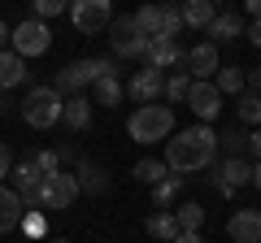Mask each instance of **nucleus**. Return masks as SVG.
Masks as SVG:
<instances>
[{
    "instance_id": "obj_34",
    "label": "nucleus",
    "mask_w": 261,
    "mask_h": 243,
    "mask_svg": "<svg viewBox=\"0 0 261 243\" xmlns=\"http://www.w3.org/2000/svg\"><path fill=\"white\" fill-rule=\"evenodd\" d=\"M31 165L39 169V178H48V174H57V169H61V161H57L53 148H44V152H35V157H31Z\"/></svg>"
},
{
    "instance_id": "obj_44",
    "label": "nucleus",
    "mask_w": 261,
    "mask_h": 243,
    "mask_svg": "<svg viewBox=\"0 0 261 243\" xmlns=\"http://www.w3.org/2000/svg\"><path fill=\"white\" fill-rule=\"evenodd\" d=\"M48 243H70V239H48Z\"/></svg>"
},
{
    "instance_id": "obj_20",
    "label": "nucleus",
    "mask_w": 261,
    "mask_h": 243,
    "mask_svg": "<svg viewBox=\"0 0 261 243\" xmlns=\"http://www.w3.org/2000/svg\"><path fill=\"white\" fill-rule=\"evenodd\" d=\"M178 13H183V26L192 31H209V22L218 18V9L209 0H187V5H178Z\"/></svg>"
},
{
    "instance_id": "obj_9",
    "label": "nucleus",
    "mask_w": 261,
    "mask_h": 243,
    "mask_svg": "<svg viewBox=\"0 0 261 243\" xmlns=\"http://www.w3.org/2000/svg\"><path fill=\"white\" fill-rule=\"evenodd\" d=\"M74 200H79V183L65 169H57V174H48L39 183V208H70Z\"/></svg>"
},
{
    "instance_id": "obj_40",
    "label": "nucleus",
    "mask_w": 261,
    "mask_h": 243,
    "mask_svg": "<svg viewBox=\"0 0 261 243\" xmlns=\"http://www.w3.org/2000/svg\"><path fill=\"white\" fill-rule=\"evenodd\" d=\"M248 187L261 191V161H252V178H248Z\"/></svg>"
},
{
    "instance_id": "obj_37",
    "label": "nucleus",
    "mask_w": 261,
    "mask_h": 243,
    "mask_svg": "<svg viewBox=\"0 0 261 243\" xmlns=\"http://www.w3.org/2000/svg\"><path fill=\"white\" fill-rule=\"evenodd\" d=\"M248 152H252V161H261V126L248 131Z\"/></svg>"
},
{
    "instance_id": "obj_2",
    "label": "nucleus",
    "mask_w": 261,
    "mask_h": 243,
    "mask_svg": "<svg viewBox=\"0 0 261 243\" xmlns=\"http://www.w3.org/2000/svg\"><path fill=\"white\" fill-rule=\"evenodd\" d=\"M105 74H118L109 56H83V61H70L65 70H57V78H53L48 87L65 100V96H83L87 87H96Z\"/></svg>"
},
{
    "instance_id": "obj_42",
    "label": "nucleus",
    "mask_w": 261,
    "mask_h": 243,
    "mask_svg": "<svg viewBox=\"0 0 261 243\" xmlns=\"http://www.w3.org/2000/svg\"><path fill=\"white\" fill-rule=\"evenodd\" d=\"M5 48H9V22L0 18V52H5Z\"/></svg>"
},
{
    "instance_id": "obj_4",
    "label": "nucleus",
    "mask_w": 261,
    "mask_h": 243,
    "mask_svg": "<svg viewBox=\"0 0 261 243\" xmlns=\"http://www.w3.org/2000/svg\"><path fill=\"white\" fill-rule=\"evenodd\" d=\"M61 104L65 100L53 92V87H31V92L22 96V122L35 126V131H48V126L61 122Z\"/></svg>"
},
{
    "instance_id": "obj_6",
    "label": "nucleus",
    "mask_w": 261,
    "mask_h": 243,
    "mask_svg": "<svg viewBox=\"0 0 261 243\" xmlns=\"http://www.w3.org/2000/svg\"><path fill=\"white\" fill-rule=\"evenodd\" d=\"M48 48H53V31H48V22H18V26L9 31V52H18L22 61H31V56H44Z\"/></svg>"
},
{
    "instance_id": "obj_5",
    "label": "nucleus",
    "mask_w": 261,
    "mask_h": 243,
    "mask_svg": "<svg viewBox=\"0 0 261 243\" xmlns=\"http://www.w3.org/2000/svg\"><path fill=\"white\" fill-rule=\"evenodd\" d=\"M105 35H109L113 56H118V61H144V52H148V44H152V39H144L140 31H135L130 13H113V22H109Z\"/></svg>"
},
{
    "instance_id": "obj_10",
    "label": "nucleus",
    "mask_w": 261,
    "mask_h": 243,
    "mask_svg": "<svg viewBox=\"0 0 261 243\" xmlns=\"http://www.w3.org/2000/svg\"><path fill=\"white\" fill-rule=\"evenodd\" d=\"M218 66H222V61H218V48L209 44H196V48H187L183 52V74L192 78V83H214V74H218Z\"/></svg>"
},
{
    "instance_id": "obj_13",
    "label": "nucleus",
    "mask_w": 261,
    "mask_h": 243,
    "mask_svg": "<svg viewBox=\"0 0 261 243\" xmlns=\"http://www.w3.org/2000/svg\"><path fill=\"white\" fill-rule=\"evenodd\" d=\"M74 183H79V196H105L109 191V174L87 157L74 161Z\"/></svg>"
},
{
    "instance_id": "obj_32",
    "label": "nucleus",
    "mask_w": 261,
    "mask_h": 243,
    "mask_svg": "<svg viewBox=\"0 0 261 243\" xmlns=\"http://www.w3.org/2000/svg\"><path fill=\"white\" fill-rule=\"evenodd\" d=\"M18 234H27V239H48V217H44V208L22 217V230H18Z\"/></svg>"
},
{
    "instance_id": "obj_41",
    "label": "nucleus",
    "mask_w": 261,
    "mask_h": 243,
    "mask_svg": "<svg viewBox=\"0 0 261 243\" xmlns=\"http://www.w3.org/2000/svg\"><path fill=\"white\" fill-rule=\"evenodd\" d=\"M174 243H205V234H192V230H183V234H178Z\"/></svg>"
},
{
    "instance_id": "obj_21",
    "label": "nucleus",
    "mask_w": 261,
    "mask_h": 243,
    "mask_svg": "<svg viewBox=\"0 0 261 243\" xmlns=\"http://www.w3.org/2000/svg\"><path fill=\"white\" fill-rule=\"evenodd\" d=\"M235 117H240L244 131H257V126H261V96H257V92L235 96Z\"/></svg>"
},
{
    "instance_id": "obj_43",
    "label": "nucleus",
    "mask_w": 261,
    "mask_h": 243,
    "mask_svg": "<svg viewBox=\"0 0 261 243\" xmlns=\"http://www.w3.org/2000/svg\"><path fill=\"white\" fill-rule=\"evenodd\" d=\"M9 104H13V100H9V92H0V117L9 113Z\"/></svg>"
},
{
    "instance_id": "obj_12",
    "label": "nucleus",
    "mask_w": 261,
    "mask_h": 243,
    "mask_svg": "<svg viewBox=\"0 0 261 243\" xmlns=\"http://www.w3.org/2000/svg\"><path fill=\"white\" fill-rule=\"evenodd\" d=\"M187 109L200 117V126H209V122L222 113V96H218L214 83H192V92H187Z\"/></svg>"
},
{
    "instance_id": "obj_25",
    "label": "nucleus",
    "mask_w": 261,
    "mask_h": 243,
    "mask_svg": "<svg viewBox=\"0 0 261 243\" xmlns=\"http://www.w3.org/2000/svg\"><path fill=\"white\" fill-rule=\"evenodd\" d=\"M214 87L218 96H244V66H218Z\"/></svg>"
},
{
    "instance_id": "obj_17",
    "label": "nucleus",
    "mask_w": 261,
    "mask_h": 243,
    "mask_svg": "<svg viewBox=\"0 0 261 243\" xmlns=\"http://www.w3.org/2000/svg\"><path fill=\"white\" fill-rule=\"evenodd\" d=\"M92 113H96V104L87 100V96H65V104H61V122H65L74 135L92 126Z\"/></svg>"
},
{
    "instance_id": "obj_36",
    "label": "nucleus",
    "mask_w": 261,
    "mask_h": 243,
    "mask_svg": "<svg viewBox=\"0 0 261 243\" xmlns=\"http://www.w3.org/2000/svg\"><path fill=\"white\" fill-rule=\"evenodd\" d=\"M57 161H61V165H65V161H79V148H74V143H57Z\"/></svg>"
},
{
    "instance_id": "obj_35",
    "label": "nucleus",
    "mask_w": 261,
    "mask_h": 243,
    "mask_svg": "<svg viewBox=\"0 0 261 243\" xmlns=\"http://www.w3.org/2000/svg\"><path fill=\"white\" fill-rule=\"evenodd\" d=\"M13 165H18V161H13V148H9V143H0V183H9Z\"/></svg>"
},
{
    "instance_id": "obj_38",
    "label": "nucleus",
    "mask_w": 261,
    "mask_h": 243,
    "mask_svg": "<svg viewBox=\"0 0 261 243\" xmlns=\"http://www.w3.org/2000/svg\"><path fill=\"white\" fill-rule=\"evenodd\" d=\"M244 35L252 39V48H261V22H252V26H244Z\"/></svg>"
},
{
    "instance_id": "obj_18",
    "label": "nucleus",
    "mask_w": 261,
    "mask_h": 243,
    "mask_svg": "<svg viewBox=\"0 0 261 243\" xmlns=\"http://www.w3.org/2000/svg\"><path fill=\"white\" fill-rule=\"evenodd\" d=\"M205 35H209V44H214V48H218V44H231V39H240V35H244V13H231V9L218 13V18L209 22Z\"/></svg>"
},
{
    "instance_id": "obj_22",
    "label": "nucleus",
    "mask_w": 261,
    "mask_h": 243,
    "mask_svg": "<svg viewBox=\"0 0 261 243\" xmlns=\"http://www.w3.org/2000/svg\"><path fill=\"white\" fill-rule=\"evenodd\" d=\"M183 183H187V178L166 174V178L157 183V187H152V204H157L161 213H170V208H174V200H178V191H183Z\"/></svg>"
},
{
    "instance_id": "obj_26",
    "label": "nucleus",
    "mask_w": 261,
    "mask_h": 243,
    "mask_svg": "<svg viewBox=\"0 0 261 243\" xmlns=\"http://www.w3.org/2000/svg\"><path fill=\"white\" fill-rule=\"evenodd\" d=\"M130 22H135V31H140L144 39H157V31H161V5H144V9H135Z\"/></svg>"
},
{
    "instance_id": "obj_31",
    "label": "nucleus",
    "mask_w": 261,
    "mask_h": 243,
    "mask_svg": "<svg viewBox=\"0 0 261 243\" xmlns=\"http://www.w3.org/2000/svg\"><path fill=\"white\" fill-rule=\"evenodd\" d=\"M178 31H183V13H178V5H161V31H157V39H170V44H174Z\"/></svg>"
},
{
    "instance_id": "obj_27",
    "label": "nucleus",
    "mask_w": 261,
    "mask_h": 243,
    "mask_svg": "<svg viewBox=\"0 0 261 243\" xmlns=\"http://www.w3.org/2000/svg\"><path fill=\"white\" fill-rule=\"evenodd\" d=\"M148 234H152V239H161V243H174L178 234H183V230H178V222H174V208H170V213H152L148 217Z\"/></svg>"
},
{
    "instance_id": "obj_39",
    "label": "nucleus",
    "mask_w": 261,
    "mask_h": 243,
    "mask_svg": "<svg viewBox=\"0 0 261 243\" xmlns=\"http://www.w3.org/2000/svg\"><path fill=\"white\" fill-rule=\"evenodd\" d=\"M244 13H248L252 22H261V0H248V5H244Z\"/></svg>"
},
{
    "instance_id": "obj_24",
    "label": "nucleus",
    "mask_w": 261,
    "mask_h": 243,
    "mask_svg": "<svg viewBox=\"0 0 261 243\" xmlns=\"http://www.w3.org/2000/svg\"><path fill=\"white\" fill-rule=\"evenodd\" d=\"M122 96H126V87L118 83V74H105L100 83L92 87V96H87V100H92V104H105V109H113V104H118Z\"/></svg>"
},
{
    "instance_id": "obj_3",
    "label": "nucleus",
    "mask_w": 261,
    "mask_h": 243,
    "mask_svg": "<svg viewBox=\"0 0 261 243\" xmlns=\"http://www.w3.org/2000/svg\"><path fill=\"white\" fill-rule=\"evenodd\" d=\"M126 135L135 143H166L174 135V109L170 104H140L126 117Z\"/></svg>"
},
{
    "instance_id": "obj_28",
    "label": "nucleus",
    "mask_w": 261,
    "mask_h": 243,
    "mask_svg": "<svg viewBox=\"0 0 261 243\" xmlns=\"http://www.w3.org/2000/svg\"><path fill=\"white\" fill-rule=\"evenodd\" d=\"M174 222H178V230L200 234V226H205V208L196 204V200H187V204H174Z\"/></svg>"
},
{
    "instance_id": "obj_19",
    "label": "nucleus",
    "mask_w": 261,
    "mask_h": 243,
    "mask_svg": "<svg viewBox=\"0 0 261 243\" xmlns=\"http://www.w3.org/2000/svg\"><path fill=\"white\" fill-rule=\"evenodd\" d=\"M31 78V70H27V61H22L18 52H0V92H13V87H22Z\"/></svg>"
},
{
    "instance_id": "obj_15",
    "label": "nucleus",
    "mask_w": 261,
    "mask_h": 243,
    "mask_svg": "<svg viewBox=\"0 0 261 243\" xmlns=\"http://www.w3.org/2000/svg\"><path fill=\"white\" fill-rule=\"evenodd\" d=\"M22 217H27V208H22L18 191H13L9 183H0V234H18Z\"/></svg>"
},
{
    "instance_id": "obj_29",
    "label": "nucleus",
    "mask_w": 261,
    "mask_h": 243,
    "mask_svg": "<svg viewBox=\"0 0 261 243\" xmlns=\"http://www.w3.org/2000/svg\"><path fill=\"white\" fill-rule=\"evenodd\" d=\"M130 174L140 178V183H148V187H157V183L170 174V169H166V161H152V157H144V161H135V169H130Z\"/></svg>"
},
{
    "instance_id": "obj_30",
    "label": "nucleus",
    "mask_w": 261,
    "mask_h": 243,
    "mask_svg": "<svg viewBox=\"0 0 261 243\" xmlns=\"http://www.w3.org/2000/svg\"><path fill=\"white\" fill-rule=\"evenodd\" d=\"M187 92H192V78H187L183 70H174V74H166V92H161V96H166L170 104H183V100H187Z\"/></svg>"
},
{
    "instance_id": "obj_14",
    "label": "nucleus",
    "mask_w": 261,
    "mask_h": 243,
    "mask_svg": "<svg viewBox=\"0 0 261 243\" xmlns=\"http://www.w3.org/2000/svg\"><path fill=\"white\" fill-rule=\"evenodd\" d=\"M144 66L148 70H183V48L178 44H170V39H152L148 44V52H144Z\"/></svg>"
},
{
    "instance_id": "obj_8",
    "label": "nucleus",
    "mask_w": 261,
    "mask_h": 243,
    "mask_svg": "<svg viewBox=\"0 0 261 243\" xmlns=\"http://www.w3.org/2000/svg\"><path fill=\"white\" fill-rule=\"evenodd\" d=\"M248 178H252V161L248 157H222L214 165V187H218V196H226V200H235V191L248 187Z\"/></svg>"
},
{
    "instance_id": "obj_23",
    "label": "nucleus",
    "mask_w": 261,
    "mask_h": 243,
    "mask_svg": "<svg viewBox=\"0 0 261 243\" xmlns=\"http://www.w3.org/2000/svg\"><path fill=\"white\" fill-rule=\"evenodd\" d=\"M218 152L222 157H244L248 152V131L244 126H222L218 131Z\"/></svg>"
},
{
    "instance_id": "obj_33",
    "label": "nucleus",
    "mask_w": 261,
    "mask_h": 243,
    "mask_svg": "<svg viewBox=\"0 0 261 243\" xmlns=\"http://www.w3.org/2000/svg\"><path fill=\"white\" fill-rule=\"evenodd\" d=\"M65 9H70L65 0H35V5H31V18H35V22H48V18H57V13H65Z\"/></svg>"
},
{
    "instance_id": "obj_1",
    "label": "nucleus",
    "mask_w": 261,
    "mask_h": 243,
    "mask_svg": "<svg viewBox=\"0 0 261 243\" xmlns=\"http://www.w3.org/2000/svg\"><path fill=\"white\" fill-rule=\"evenodd\" d=\"M218 161V131L209 126H187L183 135L166 139V169L178 178H192Z\"/></svg>"
},
{
    "instance_id": "obj_7",
    "label": "nucleus",
    "mask_w": 261,
    "mask_h": 243,
    "mask_svg": "<svg viewBox=\"0 0 261 243\" xmlns=\"http://www.w3.org/2000/svg\"><path fill=\"white\" fill-rule=\"evenodd\" d=\"M65 13H70V22H74L79 35H105L109 22H113V5L109 0H74Z\"/></svg>"
},
{
    "instance_id": "obj_11",
    "label": "nucleus",
    "mask_w": 261,
    "mask_h": 243,
    "mask_svg": "<svg viewBox=\"0 0 261 243\" xmlns=\"http://www.w3.org/2000/svg\"><path fill=\"white\" fill-rule=\"evenodd\" d=\"M161 92H166V74L161 70H135V78H130V87H126V96L135 104H157L161 100Z\"/></svg>"
},
{
    "instance_id": "obj_16",
    "label": "nucleus",
    "mask_w": 261,
    "mask_h": 243,
    "mask_svg": "<svg viewBox=\"0 0 261 243\" xmlns=\"http://www.w3.org/2000/svg\"><path fill=\"white\" fill-rule=\"evenodd\" d=\"M226 234H231L235 243H261V213H257V208H240V213H231Z\"/></svg>"
}]
</instances>
